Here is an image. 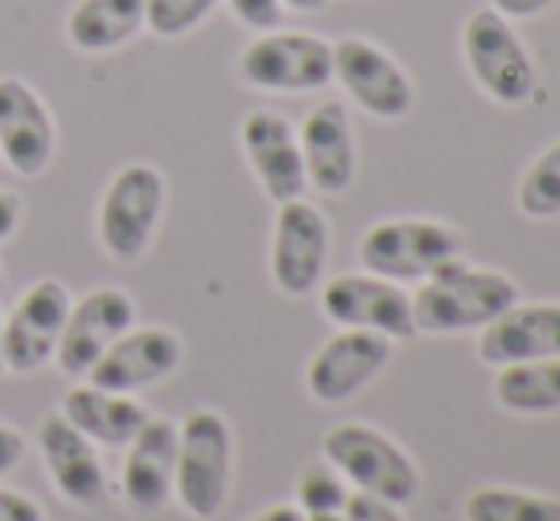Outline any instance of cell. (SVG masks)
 Returning <instances> with one entry per match:
<instances>
[{"instance_id":"cell-1","label":"cell","mask_w":560,"mask_h":521,"mask_svg":"<svg viewBox=\"0 0 560 521\" xmlns=\"http://www.w3.org/2000/svg\"><path fill=\"white\" fill-rule=\"evenodd\" d=\"M515 301V279L454 256L420 282L412 297V323L423 335H462V331L488 328Z\"/></svg>"},{"instance_id":"cell-2","label":"cell","mask_w":560,"mask_h":521,"mask_svg":"<svg viewBox=\"0 0 560 521\" xmlns=\"http://www.w3.org/2000/svg\"><path fill=\"white\" fill-rule=\"evenodd\" d=\"M325 461L339 476L374 499L405 507L420 492V469L416 461L370 423H339L325 434Z\"/></svg>"},{"instance_id":"cell-3","label":"cell","mask_w":560,"mask_h":521,"mask_svg":"<svg viewBox=\"0 0 560 521\" xmlns=\"http://www.w3.org/2000/svg\"><path fill=\"white\" fill-rule=\"evenodd\" d=\"M462 58L477 88L500 107H523L538 92V69L511 20L495 8H477L462 27Z\"/></svg>"},{"instance_id":"cell-4","label":"cell","mask_w":560,"mask_h":521,"mask_svg":"<svg viewBox=\"0 0 560 521\" xmlns=\"http://www.w3.org/2000/svg\"><path fill=\"white\" fill-rule=\"evenodd\" d=\"M229 484H233V430L225 415L210 407L191 412L179 426L176 479H172L179 507L202 521L218 518L229 499Z\"/></svg>"},{"instance_id":"cell-5","label":"cell","mask_w":560,"mask_h":521,"mask_svg":"<svg viewBox=\"0 0 560 521\" xmlns=\"http://www.w3.org/2000/svg\"><path fill=\"white\" fill-rule=\"evenodd\" d=\"M462 251L457 233L431 217L377 221L359 240V263L389 282H423Z\"/></svg>"},{"instance_id":"cell-6","label":"cell","mask_w":560,"mask_h":521,"mask_svg":"<svg viewBox=\"0 0 560 521\" xmlns=\"http://www.w3.org/2000/svg\"><path fill=\"white\" fill-rule=\"evenodd\" d=\"M164 199H168V187L161 168L153 164L118 168L100 202V244L107 256L118 263H133L145 256L161 225Z\"/></svg>"},{"instance_id":"cell-7","label":"cell","mask_w":560,"mask_h":521,"mask_svg":"<svg viewBox=\"0 0 560 521\" xmlns=\"http://www.w3.org/2000/svg\"><path fill=\"white\" fill-rule=\"evenodd\" d=\"M241 76L264 92H317L332 81V43L305 31H264L244 46Z\"/></svg>"},{"instance_id":"cell-8","label":"cell","mask_w":560,"mask_h":521,"mask_svg":"<svg viewBox=\"0 0 560 521\" xmlns=\"http://www.w3.org/2000/svg\"><path fill=\"white\" fill-rule=\"evenodd\" d=\"M332 81L343 84V92L366 115L385 118V122L405 118L416 99L405 66L385 46L362 35H347L332 43Z\"/></svg>"},{"instance_id":"cell-9","label":"cell","mask_w":560,"mask_h":521,"mask_svg":"<svg viewBox=\"0 0 560 521\" xmlns=\"http://www.w3.org/2000/svg\"><path fill=\"white\" fill-rule=\"evenodd\" d=\"M393 358V339L366 328H343L320 346L305 369V389L317 404H343L362 392Z\"/></svg>"},{"instance_id":"cell-10","label":"cell","mask_w":560,"mask_h":521,"mask_svg":"<svg viewBox=\"0 0 560 521\" xmlns=\"http://www.w3.org/2000/svg\"><path fill=\"white\" fill-rule=\"evenodd\" d=\"M328 263V221L313 202H282L271 240V279L279 294L305 297L320 286Z\"/></svg>"},{"instance_id":"cell-11","label":"cell","mask_w":560,"mask_h":521,"mask_svg":"<svg viewBox=\"0 0 560 521\" xmlns=\"http://www.w3.org/2000/svg\"><path fill=\"white\" fill-rule=\"evenodd\" d=\"M320 309L339 328H366L377 335L405 343L416 335L412 323V297L389 279L377 274H339L320 294Z\"/></svg>"},{"instance_id":"cell-12","label":"cell","mask_w":560,"mask_h":521,"mask_svg":"<svg viewBox=\"0 0 560 521\" xmlns=\"http://www.w3.org/2000/svg\"><path fill=\"white\" fill-rule=\"evenodd\" d=\"M133 316H138V309H133L130 294H122V289L100 286L92 294H84L69 309L58 351H54V362H58L61 374L89 377V369L104 358L107 346L133 328Z\"/></svg>"},{"instance_id":"cell-13","label":"cell","mask_w":560,"mask_h":521,"mask_svg":"<svg viewBox=\"0 0 560 521\" xmlns=\"http://www.w3.org/2000/svg\"><path fill=\"white\" fill-rule=\"evenodd\" d=\"M73 309L69 289L58 279H43L27 286L4 320V366L12 374H35L58 351L66 316Z\"/></svg>"},{"instance_id":"cell-14","label":"cell","mask_w":560,"mask_h":521,"mask_svg":"<svg viewBox=\"0 0 560 521\" xmlns=\"http://www.w3.org/2000/svg\"><path fill=\"white\" fill-rule=\"evenodd\" d=\"M58 149V130L43 96L20 76H0V153L15 176H43Z\"/></svg>"},{"instance_id":"cell-15","label":"cell","mask_w":560,"mask_h":521,"mask_svg":"<svg viewBox=\"0 0 560 521\" xmlns=\"http://www.w3.org/2000/svg\"><path fill=\"white\" fill-rule=\"evenodd\" d=\"M184 362V343L168 328H130L118 335L107 354L89 369V381L107 392H141L161 384Z\"/></svg>"},{"instance_id":"cell-16","label":"cell","mask_w":560,"mask_h":521,"mask_svg":"<svg viewBox=\"0 0 560 521\" xmlns=\"http://www.w3.org/2000/svg\"><path fill=\"white\" fill-rule=\"evenodd\" d=\"M241 145L252 171H256L259 187L267 191V199L279 202V206L302 199L310 179H305L298 133L287 118L275 115V110H252L241 122Z\"/></svg>"},{"instance_id":"cell-17","label":"cell","mask_w":560,"mask_h":521,"mask_svg":"<svg viewBox=\"0 0 560 521\" xmlns=\"http://www.w3.org/2000/svg\"><path fill=\"white\" fill-rule=\"evenodd\" d=\"M298 145H302L305 179L320 194H343L354 183L359 149H354L351 115H347V107L339 99H325V104L305 115Z\"/></svg>"},{"instance_id":"cell-18","label":"cell","mask_w":560,"mask_h":521,"mask_svg":"<svg viewBox=\"0 0 560 521\" xmlns=\"http://www.w3.org/2000/svg\"><path fill=\"white\" fill-rule=\"evenodd\" d=\"M477 358L485 366H515L534 358H560V305H511L477 335Z\"/></svg>"},{"instance_id":"cell-19","label":"cell","mask_w":560,"mask_h":521,"mask_svg":"<svg viewBox=\"0 0 560 521\" xmlns=\"http://www.w3.org/2000/svg\"><path fill=\"white\" fill-rule=\"evenodd\" d=\"M38 449L50 469V479L77 507H100L107 495V476L100 464L96 441L84 438L61 412L46 415L38 426Z\"/></svg>"},{"instance_id":"cell-20","label":"cell","mask_w":560,"mask_h":521,"mask_svg":"<svg viewBox=\"0 0 560 521\" xmlns=\"http://www.w3.org/2000/svg\"><path fill=\"white\" fill-rule=\"evenodd\" d=\"M176 449H179V426L153 415H149V423L126 446L122 492L138 510H161L168 502L172 479H176Z\"/></svg>"},{"instance_id":"cell-21","label":"cell","mask_w":560,"mask_h":521,"mask_svg":"<svg viewBox=\"0 0 560 521\" xmlns=\"http://www.w3.org/2000/svg\"><path fill=\"white\" fill-rule=\"evenodd\" d=\"M61 415L100 446H130L133 434L149 423V412L126 392H107L96 384L73 389L61 404Z\"/></svg>"},{"instance_id":"cell-22","label":"cell","mask_w":560,"mask_h":521,"mask_svg":"<svg viewBox=\"0 0 560 521\" xmlns=\"http://www.w3.org/2000/svg\"><path fill=\"white\" fill-rule=\"evenodd\" d=\"M145 27V0H81L69 12L66 35L81 54H107Z\"/></svg>"},{"instance_id":"cell-23","label":"cell","mask_w":560,"mask_h":521,"mask_svg":"<svg viewBox=\"0 0 560 521\" xmlns=\"http://www.w3.org/2000/svg\"><path fill=\"white\" fill-rule=\"evenodd\" d=\"M492 396L511 415H553L560 412V358H534L500 366Z\"/></svg>"},{"instance_id":"cell-24","label":"cell","mask_w":560,"mask_h":521,"mask_svg":"<svg viewBox=\"0 0 560 521\" xmlns=\"http://www.w3.org/2000/svg\"><path fill=\"white\" fill-rule=\"evenodd\" d=\"M465 521H560V499L523 487H477L465 499Z\"/></svg>"},{"instance_id":"cell-25","label":"cell","mask_w":560,"mask_h":521,"mask_svg":"<svg viewBox=\"0 0 560 521\" xmlns=\"http://www.w3.org/2000/svg\"><path fill=\"white\" fill-rule=\"evenodd\" d=\"M515 202L523 210V217L530 221L560 217V141L534 156V164L518 179Z\"/></svg>"},{"instance_id":"cell-26","label":"cell","mask_w":560,"mask_h":521,"mask_svg":"<svg viewBox=\"0 0 560 521\" xmlns=\"http://www.w3.org/2000/svg\"><path fill=\"white\" fill-rule=\"evenodd\" d=\"M214 8L218 0H145V27L161 38H179L199 27Z\"/></svg>"},{"instance_id":"cell-27","label":"cell","mask_w":560,"mask_h":521,"mask_svg":"<svg viewBox=\"0 0 560 521\" xmlns=\"http://www.w3.org/2000/svg\"><path fill=\"white\" fill-rule=\"evenodd\" d=\"M347 479L339 476L336 469H325V464H313V469L302 472L298 479V510L302 514H328V510H343L347 502Z\"/></svg>"},{"instance_id":"cell-28","label":"cell","mask_w":560,"mask_h":521,"mask_svg":"<svg viewBox=\"0 0 560 521\" xmlns=\"http://www.w3.org/2000/svg\"><path fill=\"white\" fill-rule=\"evenodd\" d=\"M229 12L252 31H275L282 23V0H225Z\"/></svg>"},{"instance_id":"cell-29","label":"cell","mask_w":560,"mask_h":521,"mask_svg":"<svg viewBox=\"0 0 560 521\" xmlns=\"http://www.w3.org/2000/svg\"><path fill=\"white\" fill-rule=\"evenodd\" d=\"M343 521H405V518H400V507H393V502L374 499L366 492H354L343 502Z\"/></svg>"},{"instance_id":"cell-30","label":"cell","mask_w":560,"mask_h":521,"mask_svg":"<svg viewBox=\"0 0 560 521\" xmlns=\"http://www.w3.org/2000/svg\"><path fill=\"white\" fill-rule=\"evenodd\" d=\"M0 521H43V510H38V502H31L27 495L0 487Z\"/></svg>"},{"instance_id":"cell-31","label":"cell","mask_w":560,"mask_h":521,"mask_svg":"<svg viewBox=\"0 0 560 521\" xmlns=\"http://www.w3.org/2000/svg\"><path fill=\"white\" fill-rule=\"evenodd\" d=\"M23 453H27V438H23L15 426L0 423V476H4V472H12L15 464L23 461Z\"/></svg>"},{"instance_id":"cell-32","label":"cell","mask_w":560,"mask_h":521,"mask_svg":"<svg viewBox=\"0 0 560 521\" xmlns=\"http://www.w3.org/2000/svg\"><path fill=\"white\" fill-rule=\"evenodd\" d=\"M553 4H560V0H492L488 8H495L503 20H530V15L549 12Z\"/></svg>"},{"instance_id":"cell-33","label":"cell","mask_w":560,"mask_h":521,"mask_svg":"<svg viewBox=\"0 0 560 521\" xmlns=\"http://www.w3.org/2000/svg\"><path fill=\"white\" fill-rule=\"evenodd\" d=\"M20 217H23V202L20 194L12 191H0V240H8V236L20 228Z\"/></svg>"},{"instance_id":"cell-34","label":"cell","mask_w":560,"mask_h":521,"mask_svg":"<svg viewBox=\"0 0 560 521\" xmlns=\"http://www.w3.org/2000/svg\"><path fill=\"white\" fill-rule=\"evenodd\" d=\"M252 521H305V514L298 507H271L264 514H256Z\"/></svg>"},{"instance_id":"cell-35","label":"cell","mask_w":560,"mask_h":521,"mask_svg":"<svg viewBox=\"0 0 560 521\" xmlns=\"http://www.w3.org/2000/svg\"><path fill=\"white\" fill-rule=\"evenodd\" d=\"M328 0H282V8H294V12H320Z\"/></svg>"},{"instance_id":"cell-36","label":"cell","mask_w":560,"mask_h":521,"mask_svg":"<svg viewBox=\"0 0 560 521\" xmlns=\"http://www.w3.org/2000/svg\"><path fill=\"white\" fill-rule=\"evenodd\" d=\"M305 521H343V510H328V514H305Z\"/></svg>"},{"instance_id":"cell-37","label":"cell","mask_w":560,"mask_h":521,"mask_svg":"<svg viewBox=\"0 0 560 521\" xmlns=\"http://www.w3.org/2000/svg\"><path fill=\"white\" fill-rule=\"evenodd\" d=\"M4 320H0V377H4Z\"/></svg>"},{"instance_id":"cell-38","label":"cell","mask_w":560,"mask_h":521,"mask_svg":"<svg viewBox=\"0 0 560 521\" xmlns=\"http://www.w3.org/2000/svg\"><path fill=\"white\" fill-rule=\"evenodd\" d=\"M0 289H4V267H0Z\"/></svg>"}]
</instances>
